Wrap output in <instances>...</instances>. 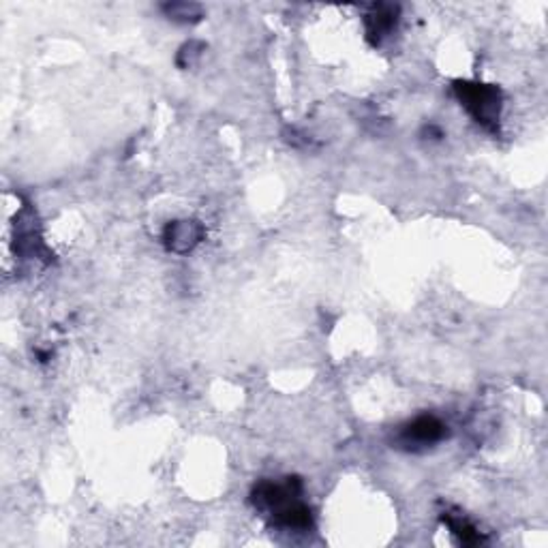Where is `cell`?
Segmentation results:
<instances>
[{"mask_svg":"<svg viewBox=\"0 0 548 548\" xmlns=\"http://www.w3.org/2000/svg\"><path fill=\"white\" fill-rule=\"evenodd\" d=\"M298 495H300V486H296V482H261L253 492V502L259 510L272 514L277 525L288 529H309L310 510Z\"/></svg>","mask_w":548,"mask_h":548,"instance_id":"6da1fadb","label":"cell"},{"mask_svg":"<svg viewBox=\"0 0 548 548\" xmlns=\"http://www.w3.org/2000/svg\"><path fill=\"white\" fill-rule=\"evenodd\" d=\"M456 96L462 106L480 125L492 127L499 118L502 109V93L489 84H473V82H459L456 84Z\"/></svg>","mask_w":548,"mask_h":548,"instance_id":"7a4b0ae2","label":"cell"},{"mask_svg":"<svg viewBox=\"0 0 548 548\" xmlns=\"http://www.w3.org/2000/svg\"><path fill=\"white\" fill-rule=\"evenodd\" d=\"M443 435H446V426H443L441 420H437L435 416H420L405 426L401 440H403L405 446L424 448L441 441Z\"/></svg>","mask_w":548,"mask_h":548,"instance_id":"3957f363","label":"cell"},{"mask_svg":"<svg viewBox=\"0 0 548 548\" xmlns=\"http://www.w3.org/2000/svg\"><path fill=\"white\" fill-rule=\"evenodd\" d=\"M202 225L198 221H174L166 228V234H163V240L169 251L174 253H187L202 240Z\"/></svg>","mask_w":548,"mask_h":548,"instance_id":"277c9868","label":"cell"},{"mask_svg":"<svg viewBox=\"0 0 548 548\" xmlns=\"http://www.w3.org/2000/svg\"><path fill=\"white\" fill-rule=\"evenodd\" d=\"M394 20H397V9L388 7V5H381V7H375V14L369 17V30L370 35H386L392 30Z\"/></svg>","mask_w":548,"mask_h":548,"instance_id":"5b68a950","label":"cell"},{"mask_svg":"<svg viewBox=\"0 0 548 548\" xmlns=\"http://www.w3.org/2000/svg\"><path fill=\"white\" fill-rule=\"evenodd\" d=\"M166 14L176 22H195L202 15V7L188 3H172L166 7Z\"/></svg>","mask_w":548,"mask_h":548,"instance_id":"8992f818","label":"cell"}]
</instances>
